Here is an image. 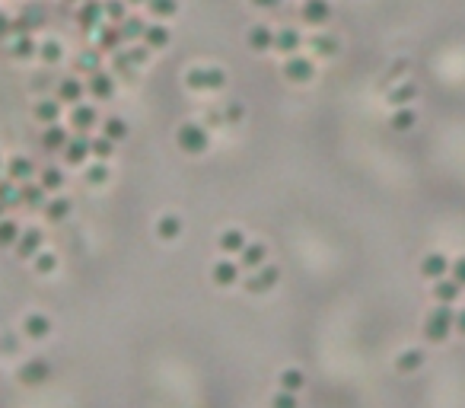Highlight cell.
Returning a JSON list of instances; mask_svg holds the SVG:
<instances>
[{"instance_id":"48","label":"cell","mask_w":465,"mask_h":408,"mask_svg":"<svg viewBox=\"0 0 465 408\" xmlns=\"http://www.w3.org/2000/svg\"><path fill=\"white\" fill-rule=\"evenodd\" d=\"M76 70L96 74V70H99V51H90V55H80V58H76Z\"/></svg>"},{"instance_id":"25","label":"cell","mask_w":465,"mask_h":408,"mask_svg":"<svg viewBox=\"0 0 465 408\" xmlns=\"http://www.w3.org/2000/svg\"><path fill=\"white\" fill-rule=\"evenodd\" d=\"M35 118H39L42 125H55L58 118H61V103H58V99H42V103H35Z\"/></svg>"},{"instance_id":"45","label":"cell","mask_w":465,"mask_h":408,"mask_svg":"<svg viewBox=\"0 0 465 408\" xmlns=\"http://www.w3.org/2000/svg\"><path fill=\"white\" fill-rule=\"evenodd\" d=\"M32 265H35L39 275H51V271L58 268V256H55V252H39V256L32 258Z\"/></svg>"},{"instance_id":"1","label":"cell","mask_w":465,"mask_h":408,"mask_svg":"<svg viewBox=\"0 0 465 408\" xmlns=\"http://www.w3.org/2000/svg\"><path fill=\"white\" fill-rule=\"evenodd\" d=\"M452 319H456L452 306L450 303H440L437 310L431 312V316L424 319V338L433 341V345L446 341V338H450V332H452Z\"/></svg>"},{"instance_id":"14","label":"cell","mask_w":465,"mask_h":408,"mask_svg":"<svg viewBox=\"0 0 465 408\" xmlns=\"http://www.w3.org/2000/svg\"><path fill=\"white\" fill-rule=\"evenodd\" d=\"M446 271H450V258L440 256V252H431V256H424L421 262V275L431 277V281H440V277H446Z\"/></svg>"},{"instance_id":"52","label":"cell","mask_w":465,"mask_h":408,"mask_svg":"<svg viewBox=\"0 0 465 408\" xmlns=\"http://www.w3.org/2000/svg\"><path fill=\"white\" fill-rule=\"evenodd\" d=\"M243 115H245L243 105H239V103H229V105H227V115H223V118H227V121H239Z\"/></svg>"},{"instance_id":"9","label":"cell","mask_w":465,"mask_h":408,"mask_svg":"<svg viewBox=\"0 0 465 408\" xmlns=\"http://www.w3.org/2000/svg\"><path fill=\"white\" fill-rule=\"evenodd\" d=\"M303 20L309 22V26H322V22H328V16H332V4L328 0H303Z\"/></svg>"},{"instance_id":"34","label":"cell","mask_w":465,"mask_h":408,"mask_svg":"<svg viewBox=\"0 0 465 408\" xmlns=\"http://www.w3.org/2000/svg\"><path fill=\"white\" fill-rule=\"evenodd\" d=\"M309 45H313V51L316 55H322V58H332L335 51H338V39H335V35H313V39H309Z\"/></svg>"},{"instance_id":"42","label":"cell","mask_w":465,"mask_h":408,"mask_svg":"<svg viewBox=\"0 0 465 408\" xmlns=\"http://www.w3.org/2000/svg\"><path fill=\"white\" fill-rule=\"evenodd\" d=\"M20 223L10 221V217H4L0 221V246H16V239H20Z\"/></svg>"},{"instance_id":"44","label":"cell","mask_w":465,"mask_h":408,"mask_svg":"<svg viewBox=\"0 0 465 408\" xmlns=\"http://www.w3.org/2000/svg\"><path fill=\"white\" fill-rule=\"evenodd\" d=\"M90 153L99 159V163H105V159L115 153V144H112L109 138H93V140H90Z\"/></svg>"},{"instance_id":"6","label":"cell","mask_w":465,"mask_h":408,"mask_svg":"<svg viewBox=\"0 0 465 408\" xmlns=\"http://www.w3.org/2000/svg\"><path fill=\"white\" fill-rule=\"evenodd\" d=\"M278 281H281V268H274V265H262V268H255V275L245 281V291L264 294V291H271Z\"/></svg>"},{"instance_id":"11","label":"cell","mask_w":465,"mask_h":408,"mask_svg":"<svg viewBox=\"0 0 465 408\" xmlns=\"http://www.w3.org/2000/svg\"><path fill=\"white\" fill-rule=\"evenodd\" d=\"M76 20H80V26H83V29H99V26H102V20H105L102 4H99V0H83L80 10H76Z\"/></svg>"},{"instance_id":"56","label":"cell","mask_w":465,"mask_h":408,"mask_svg":"<svg viewBox=\"0 0 465 408\" xmlns=\"http://www.w3.org/2000/svg\"><path fill=\"white\" fill-rule=\"evenodd\" d=\"M223 121H227V118H223L220 112H214V109L208 112V125H223Z\"/></svg>"},{"instance_id":"38","label":"cell","mask_w":465,"mask_h":408,"mask_svg":"<svg viewBox=\"0 0 465 408\" xmlns=\"http://www.w3.org/2000/svg\"><path fill=\"white\" fill-rule=\"evenodd\" d=\"M45 217H48V221H64V217L70 214V201L67 198H55V201H45Z\"/></svg>"},{"instance_id":"32","label":"cell","mask_w":465,"mask_h":408,"mask_svg":"<svg viewBox=\"0 0 465 408\" xmlns=\"http://www.w3.org/2000/svg\"><path fill=\"white\" fill-rule=\"evenodd\" d=\"M147 10L156 20H169V16L179 13V0H147Z\"/></svg>"},{"instance_id":"13","label":"cell","mask_w":465,"mask_h":408,"mask_svg":"<svg viewBox=\"0 0 465 408\" xmlns=\"http://www.w3.org/2000/svg\"><path fill=\"white\" fill-rule=\"evenodd\" d=\"M96 121H99V112L93 109V105L76 103L74 112H70V125H74L76 131H90V128H96Z\"/></svg>"},{"instance_id":"51","label":"cell","mask_w":465,"mask_h":408,"mask_svg":"<svg viewBox=\"0 0 465 408\" xmlns=\"http://www.w3.org/2000/svg\"><path fill=\"white\" fill-rule=\"evenodd\" d=\"M125 55L131 58V64H134V67H137V64H144L147 58H150V48H147V45H140V48H137V45H134V48H131V51H125Z\"/></svg>"},{"instance_id":"29","label":"cell","mask_w":465,"mask_h":408,"mask_svg":"<svg viewBox=\"0 0 465 408\" xmlns=\"http://www.w3.org/2000/svg\"><path fill=\"white\" fill-rule=\"evenodd\" d=\"M421 364H424L421 351H402L396 357V370H398V374H415V370H421Z\"/></svg>"},{"instance_id":"53","label":"cell","mask_w":465,"mask_h":408,"mask_svg":"<svg viewBox=\"0 0 465 408\" xmlns=\"http://www.w3.org/2000/svg\"><path fill=\"white\" fill-rule=\"evenodd\" d=\"M255 10H274V7H281V0H249Z\"/></svg>"},{"instance_id":"31","label":"cell","mask_w":465,"mask_h":408,"mask_svg":"<svg viewBox=\"0 0 465 408\" xmlns=\"http://www.w3.org/2000/svg\"><path fill=\"white\" fill-rule=\"evenodd\" d=\"M179 233H182V221L175 214H166L156 221V236H160V239H175Z\"/></svg>"},{"instance_id":"8","label":"cell","mask_w":465,"mask_h":408,"mask_svg":"<svg viewBox=\"0 0 465 408\" xmlns=\"http://www.w3.org/2000/svg\"><path fill=\"white\" fill-rule=\"evenodd\" d=\"M86 90H90V96L96 99H112L115 96V80H112V74H105V70H96V74H90V80H86Z\"/></svg>"},{"instance_id":"37","label":"cell","mask_w":465,"mask_h":408,"mask_svg":"<svg viewBox=\"0 0 465 408\" xmlns=\"http://www.w3.org/2000/svg\"><path fill=\"white\" fill-rule=\"evenodd\" d=\"M0 201H4L7 208H16V204H20V182H13L10 176L0 179Z\"/></svg>"},{"instance_id":"49","label":"cell","mask_w":465,"mask_h":408,"mask_svg":"<svg viewBox=\"0 0 465 408\" xmlns=\"http://www.w3.org/2000/svg\"><path fill=\"white\" fill-rule=\"evenodd\" d=\"M271 408H299L297 393H284V389H281V393L271 399Z\"/></svg>"},{"instance_id":"27","label":"cell","mask_w":465,"mask_h":408,"mask_svg":"<svg viewBox=\"0 0 465 408\" xmlns=\"http://www.w3.org/2000/svg\"><path fill=\"white\" fill-rule=\"evenodd\" d=\"M67 131H64V128L61 125H58V121H55V125H48V128H45V134H42V144L45 147H48V150H64V147H67Z\"/></svg>"},{"instance_id":"58","label":"cell","mask_w":465,"mask_h":408,"mask_svg":"<svg viewBox=\"0 0 465 408\" xmlns=\"http://www.w3.org/2000/svg\"><path fill=\"white\" fill-rule=\"evenodd\" d=\"M125 4H147V0H125Z\"/></svg>"},{"instance_id":"54","label":"cell","mask_w":465,"mask_h":408,"mask_svg":"<svg viewBox=\"0 0 465 408\" xmlns=\"http://www.w3.org/2000/svg\"><path fill=\"white\" fill-rule=\"evenodd\" d=\"M452 332L465 335V310H459V312H456V319H452Z\"/></svg>"},{"instance_id":"41","label":"cell","mask_w":465,"mask_h":408,"mask_svg":"<svg viewBox=\"0 0 465 408\" xmlns=\"http://www.w3.org/2000/svg\"><path fill=\"white\" fill-rule=\"evenodd\" d=\"M39 58H42L45 64H58V61L64 58L61 42H58V39H48V42H42V45H39Z\"/></svg>"},{"instance_id":"36","label":"cell","mask_w":465,"mask_h":408,"mask_svg":"<svg viewBox=\"0 0 465 408\" xmlns=\"http://www.w3.org/2000/svg\"><path fill=\"white\" fill-rule=\"evenodd\" d=\"M102 138H109L112 144H115V140H125V138H128V125H125V118H105V125H102Z\"/></svg>"},{"instance_id":"10","label":"cell","mask_w":465,"mask_h":408,"mask_svg":"<svg viewBox=\"0 0 465 408\" xmlns=\"http://www.w3.org/2000/svg\"><path fill=\"white\" fill-rule=\"evenodd\" d=\"M299 45H303V35L297 32V29H278V32H274V51H281V55H297L299 51Z\"/></svg>"},{"instance_id":"2","label":"cell","mask_w":465,"mask_h":408,"mask_svg":"<svg viewBox=\"0 0 465 408\" xmlns=\"http://www.w3.org/2000/svg\"><path fill=\"white\" fill-rule=\"evenodd\" d=\"M175 144H179V150L188 153V157H201V153L208 150V144H210V134H208L204 125L185 121V125L175 131Z\"/></svg>"},{"instance_id":"33","label":"cell","mask_w":465,"mask_h":408,"mask_svg":"<svg viewBox=\"0 0 465 408\" xmlns=\"http://www.w3.org/2000/svg\"><path fill=\"white\" fill-rule=\"evenodd\" d=\"M119 29H121V39H125V42H134V39H140V35H144L147 22L137 20V16H125V20L119 22Z\"/></svg>"},{"instance_id":"26","label":"cell","mask_w":465,"mask_h":408,"mask_svg":"<svg viewBox=\"0 0 465 408\" xmlns=\"http://www.w3.org/2000/svg\"><path fill=\"white\" fill-rule=\"evenodd\" d=\"M10 51H13V58L26 61V58L39 55V45H35L32 35H13V45H10Z\"/></svg>"},{"instance_id":"21","label":"cell","mask_w":465,"mask_h":408,"mask_svg":"<svg viewBox=\"0 0 465 408\" xmlns=\"http://www.w3.org/2000/svg\"><path fill=\"white\" fill-rule=\"evenodd\" d=\"M217 246H220V252H227V256H239V252L245 249V233L243 230H223Z\"/></svg>"},{"instance_id":"24","label":"cell","mask_w":465,"mask_h":408,"mask_svg":"<svg viewBox=\"0 0 465 408\" xmlns=\"http://www.w3.org/2000/svg\"><path fill=\"white\" fill-rule=\"evenodd\" d=\"M459 294H462V287H459L452 277H440V281H433V297H437L440 303H456Z\"/></svg>"},{"instance_id":"7","label":"cell","mask_w":465,"mask_h":408,"mask_svg":"<svg viewBox=\"0 0 465 408\" xmlns=\"http://www.w3.org/2000/svg\"><path fill=\"white\" fill-rule=\"evenodd\" d=\"M42 242H45V236H42V230H22L20 233V239H16V252H20V258H35L39 252H42Z\"/></svg>"},{"instance_id":"5","label":"cell","mask_w":465,"mask_h":408,"mask_svg":"<svg viewBox=\"0 0 465 408\" xmlns=\"http://www.w3.org/2000/svg\"><path fill=\"white\" fill-rule=\"evenodd\" d=\"M284 77L287 80H293V84H309L316 77V67L309 58H299V55H290L284 61Z\"/></svg>"},{"instance_id":"46","label":"cell","mask_w":465,"mask_h":408,"mask_svg":"<svg viewBox=\"0 0 465 408\" xmlns=\"http://www.w3.org/2000/svg\"><path fill=\"white\" fill-rule=\"evenodd\" d=\"M32 29H35V22L29 20L26 13H22V16H13V20H10V35H32Z\"/></svg>"},{"instance_id":"4","label":"cell","mask_w":465,"mask_h":408,"mask_svg":"<svg viewBox=\"0 0 465 408\" xmlns=\"http://www.w3.org/2000/svg\"><path fill=\"white\" fill-rule=\"evenodd\" d=\"M48 376H51V367L42 357H32L20 367V383H26V386H42V383H48Z\"/></svg>"},{"instance_id":"30","label":"cell","mask_w":465,"mask_h":408,"mask_svg":"<svg viewBox=\"0 0 465 408\" xmlns=\"http://www.w3.org/2000/svg\"><path fill=\"white\" fill-rule=\"evenodd\" d=\"M396 131H411V128L417 125V115H415V109H408V105H402V109H396L392 112V121H389Z\"/></svg>"},{"instance_id":"28","label":"cell","mask_w":465,"mask_h":408,"mask_svg":"<svg viewBox=\"0 0 465 408\" xmlns=\"http://www.w3.org/2000/svg\"><path fill=\"white\" fill-rule=\"evenodd\" d=\"M140 39H144V45L150 51L153 48H163V45H169V29L166 26H147Z\"/></svg>"},{"instance_id":"47","label":"cell","mask_w":465,"mask_h":408,"mask_svg":"<svg viewBox=\"0 0 465 408\" xmlns=\"http://www.w3.org/2000/svg\"><path fill=\"white\" fill-rule=\"evenodd\" d=\"M105 179H109V166H105V163H93V166H86V182H90V185H102Z\"/></svg>"},{"instance_id":"55","label":"cell","mask_w":465,"mask_h":408,"mask_svg":"<svg viewBox=\"0 0 465 408\" xmlns=\"http://www.w3.org/2000/svg\"><path fill=\"white\" fill-rule=\"evenodd\" d=\"M10 20H13V16H7L4 10H0V39H7L10 35Z\"/></svg>"},{"instance_id":"18","label":"cell","mask_w":465,"mask_h":408,"mask_svg":"<svg viewBox=\"0 0 465 408\" xmlns=\"http://www.w3.org/2000/svg\"><path fill=\"white\" fill-rule=\"evenodd\" d=\"M264 258H268V249H264L262 242H245V249L239 252V265H243V268H262L264 265Z\"/></svg>"},{"instance_id":"15","label":"cell","mask_w":465,"mask_h":408,"mask_svg":"<svg viewBox=\"0 0 465 408\" xmlns=\"http://www.w3.org/2000/svg\"><path fill=\"white\" fill-rule=\"evenodd\" d=\"M96 42H99V51H119V45L125 39H121V29L115 22H102L96 32Z\"/></svg>"},{"instance_id":"17","label":"cell","mask_w":465,"mask_h":408,"mask_svg":"<svg viewBox=\"0 0 465 408\" xmlns=\"http://www.w3.org/2000/svg\"><path fill=\"white\" fill-rule=\"evenodd\" d=\"M7 176H10L13 182H20V185H22V182H32V179H35L32 159H29V157H13V159L7 163Z\"/></svg>"},{"instance_id":"16","label":"cell","mask_w":465,"mask_h":408,"mask_svg":"<svg viewBox=\"0 0 465 408\" xmlns=\"http://www.w3.org/2000/svg\"><path fill=\"white\" fill-rule=\"evenodd\" d=\"M83 93H86V86L76 80V77H64L61 84H58V103H70V105H76L80 99H83Z\"/></svg>"},{"instance_id":"43","label":"cell","mask_w":465,"mask_h":408,"mask_svg":"<svg viewBox=\"0 0 465 408\" xmlns=\"http://www.w3.org/2000/svg\"><path fill=\"white\" fill-rule=\"evenodd\" d=\"M39 185H42L45 192H58V188L64 185V173H61V169H55V166L42 169V176H39Z\"/></svg>"},{"instance_id":"23","label":"cell","mask_w":465,"mask_h":408,"mask_svg":"<svg viewBox=\"0 0 465 408\" xmlns=\"http://www.w3.org/2000/svg\"><path fill=\"white\" fill-rule=\"evenodd\" d=\"M22 332H26L29 338H45V335L51 332V319L42 316V312H32V316H26V322H22Z\"/></svg>"},{"instance_id":"50","label":"cell","mask_w":465,"mask_h":408,"mask_svg":"<svg viewBox=\"0 0 465 408\" xmlns=\"http://www.w3.org/2000/svg\"><path fill=\"white\" fill-rule=\"evenodd\" d=\"M450 271H452V281H456L459 287H465V256L456 258V262L450 265Z\"/></svg>"},{"instance_id":"40","label":"cell","mask_w":465,"mask_h":408,"mask_svg":"<svg viewBox=\"0 0 465 408\" xmlns=\"http://www.w3.org/2000/svg\"><path fill=\"white\" fill-rule=\"evenodd\" d=\"M102 13H105V20H109V22H115V26H119V22L128 16V4H125V0H105Z\"/></svg>"},{"instance_id":"3","label":"cell","mask_w":465,"mask_h":408,"mask_svg":"<svg viewBox=\"0 0 465 408\" xmlns=\"http://www.w3.org/2000/svg\"><path fill=\"white\" fill-rule=\"evenodd\" d=\"M188 90H223L227 86V74L220 67H191L185 77Z\"/></svg>"},{"instance_id":"20","label":"cell","mask_w":465,"mask_h":408,"mask_svg":"<svg viewBox=\"0 0 465 408\" xmlns=\"http://www.w3.org/2000/svg\"><path fill=\"white\" fill-rule=\"evenodd\" d=\"M245 42H249L252 51H271L274 48V32L268 26H252L249 35H245Z\"/></svg>"},{"instance_id":"39","label":"cell","mask_w":465,"mask_h":408,"mask_svg":"<svg viewBox=\"0 0 465 408\" xmlns=\"http://www.w3.org/2000/svg\"><path fill=\"white\" fill-rule=\"evenodd\" d=\"M278 383L284 393H299V389L306 386V376H303V370H284Z\"/></svg>"},{"instance_id":"35","label":"cell","mask_w":465,"mask_h":408,"mask_svg":"<svg viewBox=\"0 0 465 408\" xmlns=\"http://www.w3.org/2000/svg\"><path fill=\"white\" fill-rule=\"evenodd\" d=\"M417 99V86L415 84H402V86H392V93H389V103L392 105H408V103H415Z\"/></svg>"},{"instance_id":"22","label":"cell","mask_w":465,"mask_h":408,"mask_svg":"<svg viewBox=\"0 0 465 408\" xmlns=\"http://www.w3.org/2000/svg\"><path fill=\"white\" fill-rule=\"evenodd\" d=\"M20 204H26V208H45V188L39 185V182H22Z\"/></svg>"},{"instance_id":"19","label":"cell","mask_w":465,"mask_h":408,"mask_svg":"<svg viewBox=\"0 0 465 408\" xmlns=\"http://www.w3.org/2000/svg\"><path fill=\"white\" fill-rule=\"evenodd\" d=\"M86 157H90V140H86V138L67 140V147H64V159H67L70 166H83Z\"/></svg>"},{"instance_id":"57","label":"cell","mask_w":465,"mask_h":408,"mask_svg":"<svg viewBox=\"0 0 465 408\" xmlns=\"http://www.w3.org/2000/svg\"><path fill=\"white\" fill-rule=\"evenodd\" d=\"M4 214H7V204H4V201H0V221H4Z\"/></svg>"},{"instance_id":"59","label":"cell","mask_w":465,"mask_h":408,"mask_svg":"<svg viewBox=\"0 0 465 408\" xmlns=\"http://www.w3.org/2000/svg\"><path fill=\"white\" fill-rule=\"evenodd\" d=\"M70 4H83V0H70Z\"/></svg>"},{"instance_id":"12","label":"cell","mask_w":465,"mask_h":408,"mask_svg":"<svg viewBox=\"0 0 465 408\" xmlns=\"http://www.w3.org/2000/svg\"><path fill=\"white\" fill-rule=\"evenodd\" d=\"M210 277H214V284H220V287H233V284L239 281V265L229 262V258H220V262H214V268H210Z\"/></svg>"}]
</instances>
